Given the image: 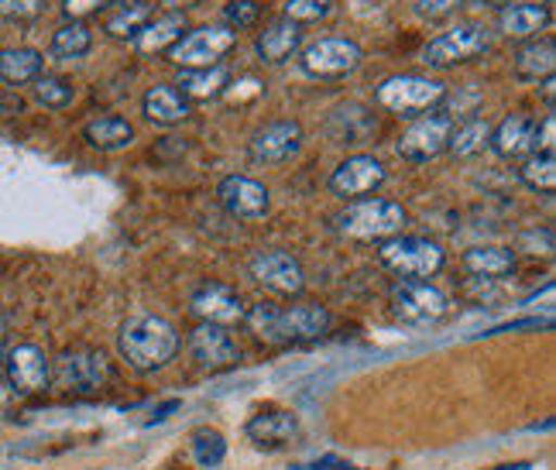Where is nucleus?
<instances>
[{"instance_id":"1","label":"nucleus","mask_w":556,"mask_h":470,"mask_svg":"<svg viewBox=\"0 0 556 470\" xmlns=\"http://www.w3.org/2000/svg\"><path fill=\"white\" fill-rule=\"evenodd\" d=\"M244 323L248 330L262 340V344H275V347H286V344H309V340H319L333 316L327 306L319 303H299V306H271V303H258L244 313Z\"/></svg>"},{"instance_id":"2","label":"nucleus","mask_w":556,"mask_h":470,"mask_svg":"<svg viewBox=\"0 0 556 470\" xmlns=\"http://www.w3.org/2000/svg\"><path fill=\"white\" fill-rule=\"evenodd\" d=\"M117 347H121L127 365H131L135 371H141V374H148V371L165 368L168 360L176 357L179 333L162 316H135V319H127V323L121 327Z\"/></svg>"},{"instance_id":"3","label":"nucleus","mask_w":556,"mask_h":470,"mask_svg":"<svg viewBox=\"0 0 556 470\" xmlns=\"http://www.w3.org/2000/svg\"><path fill=\"white\" fill-rule=\"evenodd\" d=\"M333 227L354 241H389L405 227V209L395 200H381V196H365V200H351L344 209L333 217Z\"/></svg>"},{"instance_id":"4","label":"nucleus","mask_w":556,"mask_h":470,"mask_svg":"<svg viewBox=\"0 0 556 470\" xmlns=\"http://www.w3.org/2000/svg\"><path fill=\"white\" fill-rule=\"evenodd\" d=\"M111 360H106L103 351L93 347H73V351H62L55 360H49V381L62 392H76V395H87V392H100L106 381H111Z\"/></svg>"},{"instance_id":"5","label":"nucleus","mask_w":556,"mask_h":470,"mask_svg":"<svg viewBox=\"0 0 556 470\" xmlns=\"http://www.w3.org/2000/svg\"><path fill=\"white\" fill-rule=\"evenodd\" d=\"M378 258L381 265L389 268L399 279H433V275L443 268L446 254L437 241H426V238H405V233H395V238L381 241L378 247Z\"/></svg>"},{"instance_id":"6","label":"nucleus","mask_w":556,"mask_h":470,"mask_svg":"<svg viewBox=\"0 0 556 470\" xmlns=\"http://www.w3.org/2000/svg\"><path fill=\"white\" fill-rule=\"evenodd\" d=\"M375 100L384 106V111H392L399 117H416V114L433 111L437 103H443L446 87L437 79H426V76H389L378 87Z\"/></svg>"},{"instance_id":"7","label":"nucleus","mask_w":556,"mask_h":470,"mask_svg":"<svg viewBox=\"0 0 556 470\" xmlns=\"http://www.w3.org/2000/svg\"><path fill=\"white\" fill-rule=\"evenodd\" d=\"M238 46V31H230L227 25H203L197 31L182 35L173 49H168V59L176 66L186 69H210L220 66V59Z\"/></svg>"},{"instance_id":"8","label":"nucleus","mask_w":556,"mask_h":470,"mask_svg":"<svg viewBox=\"0 0 556 470\" xmlns=\"http://www.w3.org/2000/svg\"><path fill=\"white\" fill-rule=\"evenodd\" d=\"M392 313L402 323H437L446 313H451V298H446L437 285L419 282V279H402L392 289Z\"/></svg>"},{"instance_id":"9","label":"nucleus","mask_w":556,"mask_h":470,"mask_svg":"<svg viewBox=\"0 0 556 470\" xmlns=\"http://www.w3.org/2000/svg\"><path fill=\"white\" fill-rule=\"evenodd\" d=\"M488 46H491V38L481 25H457L451 31L437 35L430 46L422 49V62L430 69H451V66H460V62L484 55Z\"/></svg>"},{"instance_id":"10","label":"nucleus","mask_w":556,"mask_h":470,"mask_svg":"<svg viewBox=\"0 0 556 470\" xmlns=\"http://www.w3.org/2000/svg\"><path fill=\"white\" fill-rule=\"evenodd\" d=\"M361 59H365V52H361L357 41L351 38H319L313 41V46L303 49V55H299V66H303L306 76L313 79H340L348 76L361 66Z\"/></svg>"},{"instance_id":"11","label":"nucleus","mask_w":556,"mask_h":470,"mask_svg":"<svg viewBox=\"0 0 556 470\" xmlns=\"http://www.w3.org/2000/svg\"><path fill=\"white\" fill-rule=\"evenodd\" d=\"M451 131H454V117L446 114H430V117H419L409 124V131H402L399 138V155L405 162H430L437 155L446 152V141H451Z\"/></svg>"},{"instance_id":"12","label":"nucleus","mask_w":556,"mask_h":470,"mask_svg":"<svg viewBox=\"0 0 556 470\" xmlns=\"http://www.w3.org/2000/svg\"><path fill=\"white\" fill-rule=\"evenodd\" d=\"M251 275H254V282H262L275 295H303V289H306L303 265H299L292 254L278 251V247H268V251L254 254V258H251Z\"/></svg>"},{"instance_id":"13","label":"nucleus","mask_w":556,"mask_h":470,"mask_svg":"<svg viewBox=\"0 0 556 470\" xmlns=\"http://www.w3.org/2000/svg\"><path fill=\"white\" fill-rule=\"evenodd\" d=\"M189 309L200 316V323H213V327L244 323V313H248V306L241 303V295L233 292L230 285H224V282L200 285L189 298Z\"/></svg>"},{"instance_id":"14","label":"nucleus","mask_w":556,"mask_h":470,"mask_svg":"<svg viewBox=\"0 0 556 470\" xmlns=\"http://www.w3.org/2000/svg\"><path fill=\"white\" fill-rule=\"evenodd\" d=\"M384 182V165L371 155H354L348 162H340L330 176V192L340 200H365Z\"/></svg>"},{"instance_id":"15","label":"nucleus","mask_w":556,"mask_h":470,"mask_svg":"<svg viewBox=\"0 0 556 470\" xmlns=\"http://www.w3.org/2000/svg\"><path fill=\"white\" fill-rule=\"evenodd\" d=\"M299 148H303V124L271 120L251 138V158L265 162V165H278V162H289L292 155H299Z\"/></svg>"},{"instance_id":"16","label":"nucleus","mask_w":556,"mask_h":470,"mask_svg":"<svg viewBox=\"0 0 556 470\" xmlns=\"http://www.w3.org/2000/svg\"><path fill=\"white\" fill-rule=\"evenodd\" d=\"M4 374H8L14 392L35 395L49 384V357L35 344H17L4 357Z\"/></svg>"},{"instance_id":"17","label":"nucleus","mask_w":556,"mask_h":470,"mask_svg":"<svg viewBox=\"0 0 556 470\" xmlns=\"http://www.w3.org/2000/svg\"><path fill=\"white\" fill-rule=\"evenodd\" d=\"M217 200L230 217H238V220H262L271 206L268 189L248 176H227L217 186Z\"/></svg>"},{"instance_id":"18","label":"nucleus","mask_w":556,"mask_h":470,"mask_svg":"<svg viewBox=\"0 0 556 470\" xmlns=\"http://www.w3.org/2000/svg\"><path fill=\"white\" fill-rule=\"evenodd\" d=\"M189 351L210 371L233 368L241 360V347L233 344V336L224 327H213V323H200L189 333Z\"/></svg>"},{"instance_id":"19","label":"nucleus","mask_w":556,"mask_h":470,"mask_svg":"<svg viewBox=\"0 0 556 470\" xmlns=\"http://www.w3.org/2000/svg\"><path fill=\"white\" fill-rule=\"evenodd\" d=\"M488 144L498 158H526L536 152V120L529 114H508L498 127H491Z\"/></svg>"},{"instance_id":"20","label":"nucleus","mask_w":556,"mask_h":470,"mask_svg":"<svg viewBox=\"0 0 556 470\" xmlns=\"http://www.w3.org/2000/svg\"><path fill=\"white\" fill-rule=\"evenodd\" d=\"M182 31H186V14L182 11L162 14L155 21L148 17L144 25L131 35V46L141 55H152V52H162V49H173L176 41L182 38Z\"/></svg>"},{"instance_id":"21","label":"nucleus","mask_w":556,"mask_h":470,"mask_svg":"<svg viewBox=\"0 0 556 470\" xmlns=\"http://www.w3.org/2000/svg\"><path fill=\"white\" fill-rule=\"evenodd\" d=\"M295 436H299V419L282 409L258 412L248 422V440L258 446H289Z\"/></svg>"},{"instance_id":"22","label":"nucleus","mask_w":556,"mask_h":470,"mask_svg":"<svg viewBox=\"0 0 556 470\" xmlns=\"http://www.w3.org/2000/svg\"><path fill=\"white\" fill-rule=\"evenodd\" d=\"M299 41H303V31H299L295 21L289 17H275L265 25V31L258 35V55L265 62H286L295 49H299Z\"/></svg>"},{"instance_id":"23","label":"nucleus","mask_w":556,"mask_h":470,"mask_svg":"<svg viewBox=\"0 0 556 470\" xmlns=\"http://www.w3.org/2000/svg\"><path fill=\"white\" fill-rule=\"evenodd\" d=\"M511 268H516V254L508 247H470L464 254V271L475 275V279L498 282Z\"/></svg>"},{"instance_id":"24","label":"nucleus","mask_w":556,"mask_h":470,"mask_svg":"<svg viewBox=\"0 0 556 470\" xmlns=\"http://www.w3.org/2000/svg\"><path fill=\"white\" fill-rule=\"evenodd\" d=\"M41 59L38 49H4L0 52V82L8 87H25V82H35L41 76Z\"/></svg>"},{"instance_id":"25","label":"nucleus","mask_w":556,"mask_h":470,"mask_svg":"<svg viewBox=\"0 0 556 470\" xmlns=\"http://www.w3.org/2000/svg\"><path fill=\"white\" fill-rule=\"evenodd\" d=\"M549 25V11L546 4H508L498 14V28L508 38H529Z\"/></svg>"},{"instance_id":"26","label":"nucleus","mask_w":556,"mask_h":470,"mask_svg":"<svg viewBox=\"0 0 556 470\" xmlns=\"http://www.w3.org/2000/svg\"><path fill=\"white\" fill-rule=\"evenodd\" d=\"M556 69V41L553 38H536L516 52V73L522 79H546Z\"/></svg>"},{"instance_id":"27","label":"nucleus","mask_w":556,"mask_h":470,"mask_svg":"<svg viewBox=\"0 0 556 470\" xmlns=\"http://www.w3.org/2000/svg\"><path fill=\"white\" fill-rule=\"evenodd\" d=\"M83 135H87V141L93 148H100V152H117V148H127L135 141V127L127 124L124 117L111 114V117L90 120L87 127H83Z\"/></svg>"},{"instance_id":"28","label":"nucleus","mask_w":556,"mask_h":470,"mask_svg":"<svg viewBox=\"0 0 556 470\" xmlns=\"http://www.w3.org/2000/svg\"><path fill=\"white\" fill-rule=\"evenodd\" d=\"M189 114V103L176 87H152L144 93V117L155 124H179Z\"/></svg>"},{"instance_id":"29","label":"nucleus","mask_w":556,"mask_h":470,"mask_svg":"<svg viewBox=\"0 0 556 470\" xmlns=\"http://www.w3.org/2000/svg\"><path fill=\"white\" fill-rule=\"evenodd\" d=\"M488 138H491V124L484 117H470L464 124H454L446 152H454L457 158H470V155H478L481 148H488Z\"/></svg>"},{"instance_id":"30","label":"nucleus","mask_w":556,"mask_h":470,"mask_svg":"<svg viewBox=\"0 0 556 470\" xmlns=\"http://www.w3.org/2000/svg\"><path fill=\"white\" fill-rule=\"evenodd\" d=\"M227 69L224 66H210V69H186L182 79H179V93L182 97H192V100H210V97H220L227 90Z\"/></svg>"},{"instance_id":"31","label":"nucleus","mask_w":556,"mask_h":470,"mask_svg":"<svg viewBox=\"0 0 556 470\" xmlns=\"http://www.w3.org/2000/svg\"><path fill=\"white\" fill-rule=\"evenodd\" d=\"M90 49H93V35L83 21H70V25H62L52 35V52L59 59H83Z\"/></svg>"},{"instance_id":"32","label":"nucleus","mask_w":556,"mask_h":470,"mask_svg":"<svg viewBox=\"0 0 556 470\" xmlns=\"http://www.w3.org/2000/svg\"><path fill=\"white\" fill-rule=\"evenodd\" d=\"M31 90H35V100L41 106H49V111H66V106L73 103V97H76V90L70 87L66 79H62V76H46V73L35 79Z\"/></svg>"},{"instance_id":"33","label":"nucleus","mask_w":556,"mask_h":470,"mask_svg":"<svg viewBox=\"0 0 556 470\" xmlns=\"http://www.w3.org/2000/svg\"><path fill=\"white\" fill-rule=\"evenodd\" d=\"M522 182L536 192L556 189V158L553 155H529L522 165Z\"/></svg>"},{"instance_id":"34","label":"nucleus","mask_w":556,"mask_h":470,"mask_svg":"<svg viewBox=\"0 0 556 470\" xmlns=\"http://www.w3.org/2000/svg\"><path fill=\"white\" fill-rule=\"evenodd\" d=\"M148 14H152V8H148V4H131V8H124V11L106 17V31H111L114 38H131L148 21Z\"/></svg>"},{"instance_id":"35","label":"nucleus","mask_w":556,"mask_h":470,"mask_svg":"<svg viewBox=\"0 0 556 470\" xmlns=\"http://www.w3.org/2000/svg\"><path fill=\"white\" fill-rule=\"evenodd\" d=\"M192 454H197V460L203 467H217L227 457V443L217 430H200L192 436Z\"/></svg>"},{"instance_id":"36","label":"nucleus","mask_w":556,"mask_h":470,"mask_svg":"<svg viewBox=\"0 0 556 470\" xmlns=\"http://www.w3.org/2000/svg\"><path fill=\"white\" fill-rule=\"evenodd\" d=\"M330 8H333V0H289L282 17L295 21V25H313V21L327 17Z\"/></svg>"},{"instance_id":"37","label":"nucleus","mask_w":556,"mask_h":470,"mask_svg":"<svg viewBox=\"0 0 556 470\" xmlns=\"http://www.w3.org/2000/svg\"><path fill=\"white\" fill-rule=\"evenodd\" d=\"M258 4L254 0H230V4L224 8V21L230 31H241V28H251L254 21H258Z\"/></svg>"},{"instance_id":"38","label":"nucleus","mask_w":556,"mask_h":470,"mask_svg":"<svg viewBox=\"0 0 556 470\" xmlns=\"http://www.w3.org/2000/svg\"><path fill=\"white\" fill-rule=\"evenodd\" d=\"M46 11V0H0V21H31Z\"/></svg>"},{"instance_id":"39","label":"nucleus","mask_w":556,"mask_h":470,"mask_svg":"<svg viewBox=\"0 0 556 470\" xmlns=\"http://www.w3.org/2000/svg\"><path fill=\"white\" fill-rule=\"evenodd\" d=\"M460 4H464V0H409L413 14H419V17H430V21H437V17H446V14H454Z\"/></svg>"},{"instance_id":"40","label":"nucleus","mask_w":556,"mask_h":470,"mask_svg":"<svg viewBox=\"0 0 556 470\" xmlns=\"http://www.w3.org/2000/svg\"><path fill=\"white\" fill-rule=\"evenodd\" d=\"M556 152V117L546 114L543 124H536V152L532 155H553Z\"/></svg>"},{"instance_id":"41","label":"nucleus","mask_w":556,"mask_h":470,"mask_svg":"<svg viewBox=\"0 0 556 470\" xmlns=\"http://www.w3.org/2000/svg\"><path fill=\"white\" fill-rule=\"evenodd\" d=\"M103 4H106V0H62V11H66V17L79 21V17L100 11Z\"/></svg>"},{"instance_id":"42","label":"nucleus","mask_w":556,"mask_h":470,"mask_svg":"<svg viewBox=\"0 0 556 470\" xmlns=\"http://www.w3.org/2000/svg\"><path fill=\"white\" fill-rule=\"evenodd\" d=\"M299 470H354V467L344 463V460H337V457H324V460H316V463H303Z\"/></svg>"},{"instance_id":"43","label":"nucleus","mask_w":556,"mask_h":470,"mask_svg":"<svg viewBox=\"0 0 556 470\" xmlns=\"http://www.w3.org/2000/svg\"><path fill=\"white\" fill-rule=\"evenodd\" d=\"M8 336H11V319H8V313L0 309V368H4V357H8Z\"/></svg>"},{"instance_id":"44","label":"nucleus","mask_w":556,"mask_h":470,"mask_svg":"<svg viewBox=\"0 0 556 470\" xmlns=\"http://www.w3.org/2000/svg\"><path fill=\"white\" fill-rule=\"evenodd\" d=\"M179 409V398H173V402H165V405H159L155 409V416H152V422H165L168 416H173Z\"/></svg>"},{"instance_id":"45","label":"nucleus","mask_w":556,"mask_h":470,"mask_svg":"<svg viewBox=\"0 0 556 470\" xmlns=\"http://www.w3.org/2000/svg\"><path fill=\"white\" fill-rule=\"evenodd\" d=\"M532 463L529 460H516V463H502V467H495V470H529Z\"/></svg>"},{"instance_id":"46","label":"nucleus","mask_w":556,"mask_h":470,"mask_svg":"<svg viewBox=\"0 0 556 470\" xmlns=\"http://www.w3.org/2000/svg\"><path fill=\"white\" fill-rule=\"evenodd\" d=\"M540 4H546V0H540Z\"/></svg>"}]
</instances>
